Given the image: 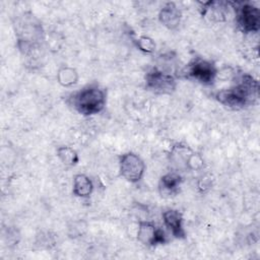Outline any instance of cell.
Returning <instances> with one entry per match:
<instances>
[{"mask_svg":"<svg viewBox=\"0 0 260 260\" xmlns=\"http://www.w3.org/2000/svg\"><path fill=\"white\" fill-rule=\"evenodd\" d=\"M259 96V82L248 73L235 77L233 84L218 90L214 98L224 108L233 111L242 110L254 105Z\"/></svg>","mask_w":260,"mask_h":260,"instance_id":"obj_1","label":"cell"},{"mask_svg":"<svg viewBox=\"0 0 260 260\" xmlns=\"http://www.w3.org/2000/svg\"><path fill=\"white\" fill-rule=\"evenodd\" d=\"M14 30L22 56L28 59L36 57L44 42V29L38 18L31 13H23L15 22Z\"/></svg>","mask_w":260,"mask_h":260,"instance_id":"obj_2","label":"cell"},{"mask_svg":"<svg viewBox=\"0 0 260 260\" xmlns=\"http://www.w3.org/2000/svg\"><path fill=\"white\" fill-rule=\"evenodd\" d=\"M67 103L82 116H92L101 113L107 104V90L98 83H89L71 92Z\"/></svg>","mask_w":260,"mask_h":260,"instance_id":"obj_3","label":"cell"},{"mask_svg":"<svg viewBox=\"0 0 260 260\" xmlns=\"http://www.w3.org/2000/svg\"><path fill=\"white\" fill-rule=\"evenodd\" d=\"M233 10L238 28L244 34H255L260 29V11L248 1H234Z\"/></svg>","mask_w":260,"mask_h":260,"instance_id":"obj_4","label":"cell"},{"mask_svg":"<svg viewBox=\"0 0 260 260\" xmlns=\"http://www.w3.org/2000/svg\"><path fill=\"white\" fill-rule=\"evenodd\" d=\"M182 76L199 82L203 85H211L217 76V68L213 62L201 57H194L181 71Z\"/></svg>","mask_w":260,"mask_h":260,"instance_id":"obj_5","label":"cell"},{"mask_svg":"<svg viewBox=\"0 0 260 260\" xmlns=\"http://www.w3.org/2000/svg\"><path fill=\"white\" fill-rule=\"evenodd\" d=\"M145 88L155 94H172L177 87L176 75L160 67H151L144 76Z\"/></svg>","mask_w":260,"mask_h":260,"instance_id":"obj_6","label":"cell"},{"mask_svg":"<svg viewBox=\"0 0 260 260\" xmlns=\"http://www.w3.org/2000/svg\"><path fill=\"white\" fill-rule=\"evenodd\" d=\"M146 166L143 159L134 152H125L119 157L120 175L129 183L135 184L141 181Z\"/></svg>","mask_w":260,"mask_h":260,"instance_id":"obj_7","label":"cell"},{"mask_svg":"<svg viewBox=\"0 0 260 260\" xmlns=\"http://www.w3.org/2000/svg\"><path fill=\"white\" fill-rule=\"evenodd\" d=\"M136 236L137 240L146 247H155L168 242L165 231L148 219L138 221Z\"/></svg>","mask_w":260,"mask_h":260,"instance_id":"obj_8","label":"cell"},{"mask_svg":"<svg viewBox=\"0 0 260 260\" xmlns=\"http://www.w3.org/2000/svg\"><path fill=\"white\" fill-rule=\"evenodd\" d=\"M233 9V2L231 1H207L203 2L201 6V15L208 22L216 23L223 22L228 19L230 11Z\"/></svg>","mask_w":260,"mask_h":260,"instance_id":"obj_9","label":"cell"},{"mask_svg":"<svg viewBox=\"0 0 260 260\" xmlns=\"http://www.w3.org/2000/svg\"><path fill=\"white\" fill-rule=\"evenodd\" d=\"M162 221L167 230L175 239H185L186 231L184 229V218L180 210L175 208L166 209L162 212Z\"/></svg>","mask_w":260,"mask_h":260,"instance_id":"obj_10","label":"cell"},{"mask_svg":"<svg viewBox=\"0 0 260 260\" xmlns=\"http://www.w3.org/2000/svg\"><path fill=\"white\" fill-rule=\"evenodd\" d=\"M183 177L176 171L162 175L158 181V192L161 197L171 198L176 196L181 189Z\"/></svg>","mask_w":260,"mask_h":260,"instance_id":"obj_11","label":"cell"},{"mask_svg":"<svg viewBox=\"0 0 260 260\" xmlns=\"http://www.w3.org/2000/svg\"><path fill=\"white\" fill-rule=\"evenodd\" d=\"M158 20L168 29H176L181 23L182 12L175 2H167L158 12Z\"/></svg>","mask_w":260,"mask_h":260,"instance_id":"obj_12","label":"cell"},{"mask_svg":"<svg viewBox=\"0 0 260 260\" xmlns=\"http://www.w3.org/2000/svg\"><path fill=\"white\" fill-rule=\"evenodd\" d=\"M193 154L194 151L188 145L181 143L175 144L170 153V160L175 166L176 172L179 173V170H190V162Z\"/></svg>","mask_w":260,"mask_h":260,"instance_id":"obj_13","label":"cell"},{"mask_svg":"<svg viewBox=\"0 0 260 260\" xmlns=\"http://www.w3.org/2000/svg\"><path fill=\"white\" fill-rule=\"evenodd\" d=\"M93 183L90 178L84 174H76L73 177L72 193L78 198H89L93 192Z\"/></svg>","mask_w":260,"mask_h":260,"instance_id":"obj_14","label":"cell"},{"mask_svg":"<svg viewBox=\"0 0 260 260\" xmlns=\"http://www.w3.org/2000/svg\"><path fill=\"white\" fill-rule=\"evenodd\" d=\"M79 75L75 68L64 65L57 72V81L63 87H71L78 82Z\"/></svg>","mask_w":260,"mask_h":260,"instance_id":"obj_15","label":"cell"},{"mask_svg":"<svg viewBox=\"0 0 260 260\" xmlns=\"http://www.w3.org/2000/svg\"><path fill=\"white\" fill-rule=\"evenodd\" d=\"M57 156L60 161L66 167H74L79 161V155L77 151L68 145H62L57 148Z\"/></svg>","mask_w":260,"mask_h":260,"instance_id":"obj_16","label":"cell"},{"mask_svg":"<svg viewBox=\"0 0 260 260\" xmlns=\"http://www.w3.org/2000/svg\"><path fill=\"white\" fill-rule=\"evenodd\" d=\"M133 43L138 50L146 54H151L155 50L154 41L147 36H139L136 39H133Z\"/></svg>","mask_w":260,"mask_h":260,"instance_id":"obj_17","label":"cell"}]
</instances>
